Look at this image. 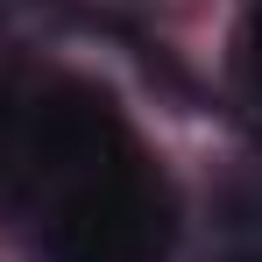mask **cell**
<instances>
[{
    "label": "cell",
    "mask_w": 262,
    "mask_h": 262,
    "mask_svg": "<svg viewBox=\"0 0 262 262\" xmlns=\"http://www.w3.org/2000/svg\"><path fill=\"white\" fill-rule=\"evenodd\" d=\"M135 163L121 106L85 78H0V191H78Z\"/></svg>",
    "instance_id": "6da1fadb"
},
{
    "label": "cell",
    "mask_w": 262,
    "mask_h": 262,
    "mask_svg": "<svg viewBox=\"0 0 262 262\" xmlns=\"http://www.w3.org/2000/svg\"><path fill=\"white\" fill-rule=\"evenodd\" d=\"M170 241H177L170 191L142 163H121L64 191L43 227L50 262H170Z\"/></svg>",
    "instance_id": "7a4b0ae2"
},
{
    "label": "cell",
    "mask_w": 262,
    "mask_h": 262,
    "mask_svg": "<svg viewBox=\"0 0 262 262\" xmlns=\"http://www.w3.org/2000/svg\"><path fill=\"white\" fill-rule=\"evenodd\" d=\"M227 262H262V248H248V255H227Z\"/></svg>",
    "instance_id": "277c9868"
},
{
    "label": "cell",
    "mask_w": 262,
    "mask_h": 262,
    "mask_svg": "<svg viewBox=\"0 0 262 262\" xmlns=\"http://www.w3.org/2000/svg\"><path fill=\"white\" fill-rule=\"evenodd\" d=\"M248 85L262 99V0H255V14H248Z\"/></svg>",
    "instance_id": "3957f363"
}]
</instances>
